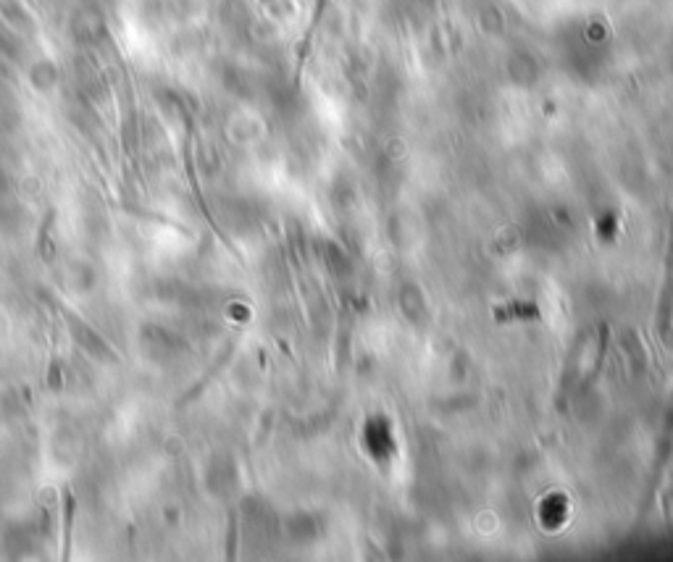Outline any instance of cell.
Segmentation results:
<instances>
[{
  "label": "cell",
  "mask_w": 673,
  "mask_h": 562,
  "mask_svg": "<svg viewBox=\"0 0 673 562\" xmlns=\"http://www.w3.org/2000/svg\"><path fill=\"white\" fill-rule=\"evenodd\" d=\"M326 3H329V0H316L313 19H311V24H308V29H305V37H303V45H300V69H303L305 55H308V50H311V40H313V32L318 29V22H321V16H324ZM300 69H297V71H300Z\"/></svg>",
  "instance_id": "1"
}]
</instances>
